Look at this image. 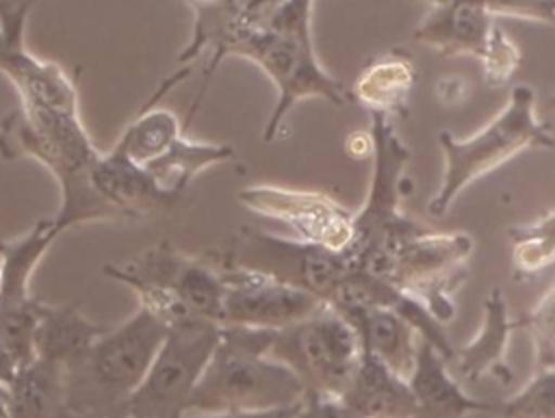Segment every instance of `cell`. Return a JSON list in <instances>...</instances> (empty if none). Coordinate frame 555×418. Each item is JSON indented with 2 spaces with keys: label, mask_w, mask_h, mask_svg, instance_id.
Returning <instances> with one entry per match:
<instances>
[{
  "label": "cell",
  "mask_w": 555,
  "mask_h": 418,
  "mask_svg": "<svg viewBox=\"0 0 555 418\" xmlns=\"http://www.w3.org/2000/svg\"><path fill=\"white\" fill-rule=\"evenodd\" d=\"M297 418H362V416L338 394L306 392L297 407Z\"/></svg>",
  "instance_id": "4dcf8cb0"
},
{
  "label": "cell",
  "mask_w": 555,
  "mask_h": 418,
  "mask_svg": "<svg viewBox=\"0 0 555 418\" xmlns=\"http://www.w3.org/2000/svg\"><path fill=\"white\" fill-rule=\"evenodd\" d=\"M312 2L314 0H282L267 22L236 35L212 54L204 74V89L197 93L184 126H191L210 82V74L225 56H241L256 63L278 91L275 108L262 130V141L267 143L278 136L284 119L301 100L321 97L334 106L353 102L351 91L321 65L314 52Z\"/></svg>",
  "instance_id": "6da1fadb"
},
{
  "label": "cell",
  "mask_w": 555,
  "mask_h": 418,
  "mask_svg": "<svg viewBox=\"0 0 555 418\" xmlns=\"http://www.w3.org/2000/svg\"><path fill=\"white\" fill-rule=\"evenodd\" d=\"M219 256L232 264L295 284L317 295L323 303H330L336 288L351 271V262L343 251L251 227L236 234L230 249Z\"/></svg>",
  "instance_id": "7c38bea8"
},
{
  "label": "cell",
  "mask_w": 555,
  "mask_h": 418,
  "mask_svg": "<svg viewBox=\"0 0 555 418\" xmlns=\"http://www.w3.org/2000/svg\"><path fill=\"white\" fill-rule=\"evenodd\" d=\"M473 236L423 225L362 271L377 275L421 301L447 325L455 316V295L468 279Z\"/></svg>",
  "instance_id": "ba28073f"
},
{
  "label": "cell",
  "mask_w": 555,
  "mask_h": 418,
  "mask_svg": "<svg viewBox=\"0 0 555 418\" xmlns=\"http://www.w3.org/2000/svg\"><path fill=\"white\" fill-rule=\"evenodd\" d=\"M551 104H553V106H555V95H553V97H551Z\"/></svg>",
  "instance_id": "836d02e7"
},
{
  "label": "cell",
  "mask_w": 555,
  "mask_h": 418,
  "mask_svg": "<svg viewBox=\"0 0 555 418\" xmlns=\"http://www.w3.org/2000/svg\"><path fill=\"white\" fill-rule=\"evenodd\" d=\"M499 418H555V368H535L531 379L505 401L494 403Z\"/></svg>",
  "instance_id": "83f0119b"
},
{
  "label": "cell",
  "mask_w": 555,
  "mask_h": 418,
  "mask_svg": "<svg viewBox=\"0 0 555 418\" xmlns=\"http://www.w3.org/2000/svg\"><path fill=\"white\" fill-rule=\"evenodd\" d=\"M275 331L221 325L215 353L189 401L186 414L267 412L297 405L306 388L269 355Z\"/></svg>",
  "instance_id": "3957f363"
},
{
  "label": "cell",
  "mask_w": 555,
  "mask_h": 418,
  "mask_svg": "<svg viewBox=\"0 0 555 418\" xmlns=\"http://www.w3.org/2000/svg\"><path fill=\"white\" fill-rule=\"evenodd\" d=\"M438 143L442 149V178L427 201V212L434 217L444 214L466 186L496 171L514 156L527 149H551L555 136L551 126L535 115V91L529 84H516L505 108L488 126L468 139L440 130Z\"/></svg>",
  "instance_id": "5b68a950"
},
{
  "label": "cell",
  "mask_w": 555,
  "mask_h": 418,
  "mask_svg": "<svg viewBox=\"0 0 555 418\" xmlns=\"http://www.w3.org/2000/svg\"><path fill=\"white\" fill-rule=\"evenodd\" d=\"M416 80L412 58L403 50H388L373 58L356 78L351 97L369 110L388 119L405 117Z\"/></svg>",
  "instance_id": "7402d4cb"
},
{
  "label": "cell",
  "mask_w": 555,
  "mask_h": 418,
  "mask_svg": "<svg viewBox=\"0 0 555 418\" xmlns=\"http://www.w3.org/2000/svg\"><path fill=\"white\" fill-rule=\"evenodd\" d=\"M63 230L54 219H39L26 234L0 240V308L17 310L37 303L30 295V277L46 251Z\"/></svg>",
  "instance_id": "603a6c76"
},
{
  "label": "cell",
  "mask_w": 555,
  "mask_h": 418,
  "mask_svg": "<svg viewBox=\"0 0 555 418\" xmlns=\"http://www.w3.org/2000/svg\"><path fill=\"white\" fill-rule=\"evenodd\" d=\"M238 201L267 219L286 223L295 238L347 251L353 238V212L325 193L256 184L238 191Z\"/></svg>",
  "instance_id": "9a60e30c"
},
{
  "label": "cell",
  "mask_w": 555,
  "mask_h": 418,
  "mask_svg": "<svg viewBox=\"0 0 555 418\" xmlns=\"http://www.w3.org/2000/svg\"><path fill=\"white\" fill-rule=\"evenodd\" d=\"M104 273L139 299L165 327L206 318L221 325L223 277L210 256H191L160 240L121 264H106Z\"/></svg>",
  "instance_id": "8992f818"
},
{
  "label": "cell",
  "mask_w": 555,
  "mask_h": 418,
  "mask_svg": "<svg viewBox=\"0 0 555 418\" xmlns=\"http://www.w3.org/2000/svg\"><path fill=\"white\" fill-rule=\"evenodd\" d=\"M269 355L288 366L306 392L343 396L362 355L356 327L332 305L275 331Z\"/></svg>",
  "instance_id": "30bf717a"
},
{
  "label": "cell",
  "mask_w": 555,
  "mask_h": 418,
  "mask_svg": "<svg viewBox=\"0 0 555 418\" xmlns=\"http://www.w3.org/2000/svg\"><path fill=\"white\" fill-rule=\"evenodd\" d=\"M358 331L362 349L384 362L395 375L410 381L423 336L399 312L390 308H364L343 314Z\"/></svg>",
  "instance_id": "d6986e66"
},
{
  "label": "cell",
  "mask_w": 555,
  "mask_h": 418,
  "mask_svg": "<svg viewBox=\"0 0 555 418\" xmlns=\"http://www.w3.org/2000/svg\"><path fill=\"white\" fill-rule=\"evenodd\" d=\"M512 238V271L525 279L555 264V210L544 217L509 227Z\"/></svg>",
  "instance_id": "4316f807"
},
{
  "label": "cell",
  "mask_w": 555,
  "mask_h": 418,
  "mask_svg": "<svg viewBox=\"0 0 555 418\" xmlns=\"http://www.w3.org/2000/svg\"><path fill=\"white\" fill-rule=\"evenodd\" d=\"M35 0H0V74L9 78L22 106L78 115V91L67 71L35 56L24 43V28Z\"/></svg>",
  "instance_id": "5bb4252c"
},
{
  "label": "cell",
  "mask_w": 555,
  "mask_h": 418,
  "mask_svg": "<svg viewBox=\"0 0 555 418\" xmlns=\"http://www.w3.org/2000/svg\"><path fill=\"white\" fill-rule=\"evenodd\" d=\"M91 180L119 221L143 219L156 210L171 208L180 199L165 193L143 167L115 152L100 154L91 169Z\"/></svg>",
  "instance_id": "2e32d148"
},
{
  "label": "cell",
  "mask_w": 555,
  "mask_h": 418,
  "mask_svg": "<svg viewBox=\"0 0 555 418\" xmlns=\"http://www.w3.org/2000/svg\"><path fill=\"white\" fill-rule=\"evenodd\" d=\"M427 4H444V2H468L486 9L494 17H518L529 22H542L555 26V0H412Z\"/></svg>",
  "instance_id": "f1b7e54d"
},
{
  "label": "cell",
  "mask_w": 555,
  "mask_h": 418,
  "mask_svg": "<svg viewBox=\"0 0 555 418\" xmlns=\"http://www.w3.org/2000/svg\"><path fill=\"white\" fill-rule=\"evenodd\" d=\"M11 418H65V368L35 357L7 386Z\"/></svg>",
  "instance_id": "d4e9b609"
},
{
  "label": "cell",
  "mask_w": 555,
  "mask_h": 418,
  "mask_svg": "<svg viewBox=\"0 0 555 418\" xmlns=\"http://www.w3.org/2000/svg\"><path fill=\"white\" fill-rule=\"evenodd\" d=\"M369 134L373 143L371 184L364 206L353 212V238L345 251L356 269H364L423 227L401 206L412 188L405 175L410 149L397 134L395 121L384 115H371Z\"/></svg>",
  "instance_id": "52a82bcc"
},
{
  "label": "cell",
  "mask_w": 555,
  "mask_h": 418,
  "mask_svg": "<svg viewBox=\"0 0 555 418\" xmlns=\"http://www.w3.org/2000/svg\"><path fill=\"white\" fill-rule=\"evenodd\" d=\"M301 403V401H299ZM297 405L267 412H236V414H184L182 418H297Z\"/></svg>",
  "instance_id": "1f68e13d"
},
{
  "label": "cell",
  "mask_w": 555,
  "mask_h": 418,
  "mask_svg": "<svg viewBox=\"0 0 555 418\" xmlns=\"http://www.w3.org/2000/svg\"><path fill=\"white\" fill-rule=\"evenodd\" d=\"M343 399L362 418H414L416 412L410 383L364 349Z\"/></svg>",
  "instance_id": "44dd1931"
},
{
  "label": "cell",
  "mask_w": 555,
  "mask_h": 418,
  "mask_svg": "<svg viewBox=\"0 0 555 418\" xmlns=\"http://www.w3.org/2000/svg\"><path fill=\"white\" fill-rule=\"evenodd\" d=\"M0 282H2V277H0Z\"/></svg>",
  "instance_id": "e575fe53"
},
{
  "label": "cell",
  "mask_w": 555,
  "mask_h": 418,
  "mask_svg": "<svg viewBox=\"0 0 555 418\" xmlns=\"http://www.w3.org/2000/svg\"><path fill=\"white\" fill-rule=\"evenodd\" d=\"M234 156L236 152L232 145L193 141L186 134H182L160 158L152 160L143 169L165 193L182 197L184 188L191 184L195 175H199L208 167L223 165Z\"/></svg>",
  "instance_id": "484cf974"
},
{
  "label": "cell",
  "mask_w": 555,
  "mask_h": 418,
  "mask_svg": "<svg viewBox=\"0 0 555 418\" xmlns=\"http://www.w3.org/2000/svg\"><path fill=\"white\" fill-rule=\"evenodd\" d=\"M167 327L139 308L65 366V418H113L141 386Z\"/></svg>",
  "instance_id": "277c9868"
},
{
  "label": "cell",
  "mask_w": 555,
  "mask_h": 418,
  "mask_svg": "<svg viewBox=\"0 0 555 418\" xmlns=\"http://www.w3.org/2000/svg\"><path fill=\"white\" fill-rule=\"evenodd\" d=\"M210 258L217 262L223 277L221 325L280 331L327 305L317 295L295 284L232 264L219 253Z\"/></svg>",
  "instance_id": "4fadbf2b"
},
{
  "label": "cell",
  "mask_w": 555,
  "mask_h": 418,
  "mask_svg": "<svg viewBox=\"0 0 555 418\" xmlns=\"http://www.w3.org/2000/svg\"><path fill=\"white\" fill-rule=\"evenodd\" d=\"M100 154L80 115L20 104L0 121V156L33 158L56 180L61 208L54 221L63 232L91 221H119L91 180Z\"/></svg>",
  "instance_id": "7a4b0ae2"
},
{
  "label": "cell",
  "mask_w": 555,
  "mask_h": 418,
  "mask_svg": "<svg viewBox=\"0 0 555 418\" xmlns=\"http://www.w3.org/2000/svg\"><path fill=\"white\" fill-rule=\"evenodd\" d=\"M414 39L440 56H473L490 87L507 84L522 54L492 13L468 2L434 4L414 28Z\"/></svg>",
  "instance_id": "8fae6325"
},
{
  "label": "cell",
  "mask_w": 555,
  "mask_h": 418,
  "mask_svg": "<svg viewBox=\"0 0 555 418\" xmlns=\"http://www.w3.org/2000/svg\"><path fill=\"white\" fill-rule=\"evenodd\" d=\"M111 325L89 321L76 305L43 303L35 331V357L59 366L80 357Z\"/></svg>",
  "instance_id": "cb8c5ba5"
},
{
  "label": "cell",
  "mask_w": 555,
  "mask_h": 418,
  "mask_svg": "<svg viewBox=\"0 0 555 418\" xmlns=\"http://www.w3.org/2000/svg\"><path fill=\"white\" fill-rule=\"evenodd\" d=\"M0 418H11L9 396H7V388L4 386H0Z\"/></svg>",
  "instance_id": "d6a6232c"
},
{
  "label": "cell",
  "mask_w": 555,
  "mask_h": 418,
  "mask_svg": "<svg viewBox=\"0 0 555 418\" xmlns=\"http://www.w3.org/2000/svg\"><path fill=\"white\" fill-rule=\"evenodd\" d=\"M520 329L529 331L533 351L542 353L555 344V284L533 303V308L518 316Z\"/></svg>",
  "instance_id": "f546056e"
},
{
  "label": "cell",
  "mask_w": 555,
  "mask_h": 418,
  "mask_svg": "<svg viewBox=\"0 0 555 418\" xmlns=\"http://www.w3.org/2000/svg\"><path fill=\"white\" fill-rule=\"evenodd\" d=\"M408 383L416 403L414 418H470L479 412L494 414V403L468 396L449 373V360L425 340Z\"/></svg>",
  "instance_id": "ac0fdd59"
},
{
  "label": "cell",
  "mask_w": 555,
  "mask_h": 418,
  "mask_svg": "<svg viewBox=\"0 0 555 418\" xmlns=\"http://www.w3.org/2000/svg\"><path fill=\"white\" fill-rule=\"evenodd\" d=\"M189 71H191V65H186L184 69H178L176 74H171L169 78H165L160 82V87L147 100L143 110L137 113V117L124 128V132L119 134L117 143L113 145L111 152L128 158L130 162H134L139 167H145L152 160L160 158L182 134H186L184 123H180L178 115L169 108L156 106V102L173 84H178V80L186 78Z\"/></svg>",
  "instance_id": "ffe728a7"
},
{
  "label": "cell",
  "mask_w": 555,
  "mask_h": 418,
  "mask_svg": "<svg viewBox=\"0 0 555 418\" xmlns=\"http://www.w3.org/2000/svg\"><path fill=\"white\" fill-rule=\"evenodd\" d=\"M516 329H520V325L518 318L509 316L505 295L499 288H492L483 299V316L477 334L464 347H455L453 362L457 364L460 375L468 381L496 377L507 383L512 379L507 349Z\"/></svg>",
  "instance_id": "e0dca14e"
},
{
  "label": "cell",
  "mask_w": 555,
  "mask_h": 418,
  "mask_svg": "<svg viewBox=\"0 0 555 418\" xmlns=\"http://www.w3.org/2000/svg\"><path fill=\"white\" fill-rule=\"evenodd\" d=\"M221 325L193 318L167 327L141 386L124 405L128 418H182L215 353Z\"/></svg>",
  "instance_id": "9c48e42d"
}]
</instances>
